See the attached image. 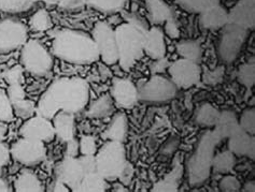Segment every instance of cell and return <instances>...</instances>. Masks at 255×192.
<instances>
[{
  "mask_svg": "<svg viewBox=\"0 0 255 192\" xmlns=\"http://www.w3.org/2000/svg\"><path fill=\"white\" fill-rule=\"evenodd\" d=\"M11 157L26 167H33L42 162L46 156L44 143L32 138L22 137L12 145Z\"/></svg>",
  "mask_w": 255,
  "mask_h": 192,
  "instance_id": "cell-10",
  "label": "cell"
},
{
  "mask_svg": "<svg viewBox=\"0 0 255 192\" xmlns=\"http://www.w3.org/2000/svg\"><path fill=\"white\" fill-rule=\"evenodd\" d=\"M243 191H251V192H254L255 191V185H254V183L253 182H248L245 186H244V188H243Z\"/></svg>",
  "mask_w": 255,
  "mask_h": 192,
  "instance_id": "cell-52",
  "label": "cell"
},
{
  "mask_svg": "<svg viewBox=\"0 0 255 192\" xmlns=\"http://www.w3.org/2000/svg\"><path fill=\"white\" fill-rule=\"evenodd\" d=\"M79 151L83 156H95L97 151L95 138L91 135L82 136L79 142Z\"/></svg>",
  "mask_w": 255,
  "mask_h": 192,
  "instance_id": "cell-39",
  "label": "cell"
},
{
  "mask_svg": "<svg viewBox=\"0 0 255 192\" xmlns=\"http://www.w3.org/2000/svg\"><path fill=\"white\" fill-rule=\"evenodd\" d=\"M236 158L231 150H225L213 157L212 170L219 174H226L234 169Z\"/></svg>",
  "mask_w": 255,
  "mask_h": 192,
  "instance_id": "cell-29",
  "label": "cell"
},
{
  "mask_svg": "<svg viewBox=\"0 0 255 192\" xmlns=\"http://www.w3.org/2000/svg\"><path fill=\"white\" fill-rule=\"evenodd\" d=\"M220 115V111L211 105L210 103H204L197 109L195 113V123L201 127L213 128L216 126L218 118Z\"/></svg>",
  "mask_w": 255,
  "mask_h": 192,
  "instance_id": "cell-27",
  "label": "cell"
},
{
  "mask_svg": "<svg viewBox=\"0 0 255 192\" xmlns=\"http://www.w3.org/2000/svg\"><path fill=\"white\" fill-rule=\"evenodd\" d=\"M69 187L65 185L63 182L56 180L54 187H53V191H69Z\"/></svg>",
  "mask_w": 255,
  "mask_h": 192,
  "instance_id": "cell-51",
  "label": "cell"
},
{
  "mask_svg": "<svg viewBox=\"0 0 255 192\" xmlns=\"http://www.w3.org/2000/svg\"><path fill=\"white\" fill-rule=\"evenodd\" d=\"M27 28L14 18L0 21V54L15 51L27 42Z\"/></svg>",
  "mask_w": 255,
  "mask_h": 192,
  "instance_id": "cell-9",
  "label": "cell"
},
{
  "mask_svg": "<svg viewBox=\"0 0 255 192\" xmlns=\"http://www.w3.org/2000/svg\"><path fill=\"white\" fill-rule=\"evenodd\" d=\"M239 126L244 131L254 135L255 132V110L249 108L244 111L239 119Z\"/></svg>",
  "mask_w": 255,
  "mask_h": 192,
  "instance_id": "cell-38",
  "label": "cell"
},
{
  "mask_svg": "<svg viewBox=\"0 0 255 192\" xmlns=\"http://www.w3.org/2000/svg\"><path fill=\"white\" fill-rule=\"evenodd\" d=\"M138 100L149 103L168 102L177 94V86L170 78L162 74H154L138 86Z\"/></svg>",
  "mask_w": 255,
  "mask_h": 192,
  "instance_id": "cell-7",
  "label": "cell"
},
{
  "mask_svg": "<svg viewBox=\"0 0 255 192\" xmlns=\"http://www.w3.org/2000/svg\"><path fill=\"white\" fill-rule=\"evenodd\" d=\"M228 23L238 25L248 30L253 29L255 25L254 0H239L228 12Z\"/></svg>",
  "mask_w": 255,
  "mask_h": 192,
  "instance_id": "cell-16",
  "label": "cell"
},
{
  "mask_svg": "<svg viewBox=\"0 0 255 192\" xmlns=\"http://www.w3.org/2000/svg\"><path fill=\"white\" fill-rule=\"evenodd\" d=\"M0 191L5 192V191H11L10 190V186L6 184L5 181H3L2 178H0Z\"/></svg>",
  "mask_w": 255,
  "mask_h": 192,
  "instance_id": "cell-53",
  "label": "cell"
},
{
  "mask_svg": "<svg viewBox=\"0 0 255 192\" xmlns=\"http://www.w3.org/2000/svg\"><path fill=\"white\" fill-rule=\"evenodd\" d=\"M85 174L86 173L81 162H80L79 158L76 157L66 156V158L57 163L55 168L57 180L67 185L72 191H77Z\"/></svg>",
  "mask_w": 255,
  "mask_h": 192,
  "instance_id": "cell-14",
  "label": "cell"
},
{
  "mask_svg": "<svg viewBox=\"0 0 255 192\" xmlns=\"http://www.w3.org/2000/svg\"><path fill=\"white\" fill-rule=\"evenodd\" d=\"M240 129L239 119L233 111H223L220 112L218 122L214 126V132L219 136L220 140L228 138L233 135L235 132Z\"/></svg>",
  "mask_w": 255,
  "mask_h": 192,
  "instance_id": "cell-20",
  "label": "cell"
},
{
  "mask_svg": "<svg viewBox=\"0 0 255 192\" xmlns=\"http://www.w3.org/2000/svg\"><path fill=\"white\" fill-rule=\"evenodd\" d=\"M127 22L120 25L116 32L119 64L121 68L129 71L144 54V41L147 27L136 14H127Z\"/></svg>",
  "mask_w": 255,
  "mask_h": 192,
  "instance_id": "cell-3",
  "label": "cell"
},
{
  "mask_svg": "<svg viewBox=\"0 0 255 192\" xmlns=\"http://www.w3.org/2000/svg\"><path fill=\"white\" fill-rule=\"evenodd\" d=\"M166 59L162 58V59H157V61H155V63L153 64L152 65V70L155 69V74H158V72L163 71L166 67Z\"/></svg>",
  "mask_w": 255,
  "mask_h": 192,
  "instance_id": "cell-50",
  "label": "cell"
},
{
  "mask_svg": "<svg viewBox=\"0 0 255 192\" xmlns=\"http://www.w3.org/2000/svg\"><path fill=\"white\" fill-rule=\"evenodd\" d=\"M199 23L207 30L222 29L228 24V12L222 5L216 4L199 14Z\"/></svg>",
  "mask_w": 255,
  "mask_h": 192,
  "instance_id": "cell-19",
  "label": "cell"
},
{
  "mask_svg": "<svg viewBox=\"0 0 255 192\" xmlns=\"http://www.w3.org/2000/svg\"><path fill=\"white\" fill-rule=\"evenodd\" d=\"M21 63L26 71L37 76L49 73L53 67V59L49 51L36 40H30L23 45Z\"/></svg>",
  "mask_w": 255,
  "mask_h": 192,
  "instance_id": "cell-6",
  "label": "cell"
},
{
  "mask_svg": "<svg viewBox=\"0 0 255 192\" xmlns=\"http://www.w3.org/2000/svg\"><path fill=\"white\" fill-rule=\"evenodd\" d=\"M3 77L6 82L9 84L13 83H23V74H22V69L19 67H15L8 72H5L3 74Z\"/></svg>",
  "mask_w": 255,
  "mask_h": 192,
  "instance_id": "cell-43",
  "label": "cell"
},
{
  "mask_svg": "<svg viewBox=\"0 0 255 192\" xmlns=\"http://www.w3.org/2000/svg\"><path fill=\"white\" fill-rule=\"evenodd\" d=\"M165 24V34L167 36H169L172 39H177L180 36V30L178 28V25L176 22L172 19V16L170 18L167 19V21L164 23Z\"/></svg>",
  "mask_w": 255,
  "mask_h": 192,
  "instance_id": "cell-44",
  "label": "cell"
},
{
  "mask_svg": "<svg viewBox=\"0 0 255 192\" xmlns=\"http://www.w3.org/2000/svg\"><path fill=\"white\" fill-rule=\"evenodd\" d=\"M219 189L224 192H237L241 189V184L235 176L226 175L220 181Z\"/></svg>",
  "mask_w": 255,
  "mask_h": 192,
  "instance_id": "cell-40",
  "label": "cell"
},
{
  "mask_svg": "<svg viewBox=\"0 0 255 192\" xmlns=\"http://www.w3.org/2000/svg\"><path fill=\"white\" fill-rule=\"evenodd\" d=\"M85 4V0H60L59 5L64 9H69V10H75L82 8Z\"/></svg>",
  "mask_w": 255,
  "mask_h": 192,
  "instance_id": "cell-46",
  "label": "cell"
},
{
  "mask_svg": "<svg viewBox=\"0 0 255 192\" xmlns=\"http://www.w3.org/2000/svg\"><path fill=\"white\" fill-rule=\"evenodd\" d=\"M90 86L83 78L62 77L53 82L40 98L36 113L52 119L58 112L76 114L85 109Z\"/></svg>",
  "mask_w": 255,
  "mask_h": 192,
  "instance_id": "cell-1",
  "label": "cell"
},
{
  "mask_svg": "<svg viewBox=\"0 0 255 192\" xmlns=\"http://www.w3.org/2000/svg\"><path fill=\"white\" fill-rule=\"evenodd\" d=\"M19 133L23 137L32 138V140H38L43 143L52 141L56 135L54 126L50 122V119L38 114L37 116L26 119L19 129Z\"/></svg>",
  "mask_w": 255,
  "mask_h": 192,
  "instance_id": "cell-13",
  "label": "cell"
},
{
  "mask_svg": "<svg viewBox=\"0 0 255 192\" xmlns=\"http://www.w3.org/2000/svg\"><path fill=\"white\" fill-rule=\"evenodd\" d=\"M29 26L32 30L35 31H46L52 28L53 23L51 16L46 10L40 9L29 19Z\"/></svg>",
  "mask_w": 255,
  "mask_h": 192,
  "instance_id": "cell-32",
  "label": "cell"
},
{
  "mask_svg": "<svg viewBox=\"0 0 255 192\" xmlns=\"http://www.w3.org/2000/svg\"><path fill=\"white\" fill-rule=\"evenodd\" d=\"M79 160L81 162L82 167L85 171V173L96 171V163H95V156H81L79 157Z\"/></svg>",
  "mask_w": 255,
  "mask_h": 192,
  "instance_id": "cell-45",
  "label": "cell"
},
{
  "mask_svg": "<svg viewBox=\"0 0 255 192\" xmlns=\"http://www.w3.org/2000/svg\"><path fill=\"white\" fill-rule=\"evenodd\" d=\"M183 175V167L180 162H176L172 170L167 174L163 180H160L154 185L152 191H173L176 192L179 189L180 180Z\"/></svg>",
  "mask_w": 255,
  "mask_h": 192,
  "instance_id": "cell-23",
  "label": "cell"
},
{
  "mask_svg": "<svg viewBox=\"0 0 255 192\" xmlns=\"http://www.w3.org/2000/svg\"><path fill=\"white\" fill-rule=\"evenodd\" d=\"M96 172L107 181L120 178L126 167V151L122 142L109 141L95 154Z\"/></svg>",
  "mask_w": 255,
  "mask_h": 192,
  "instance_id": "cell-5",
  "label": "cell"
},
{
  "mask_svg": "<svg viewBox=\"0 0 255 192\" xmlns=\"http://www.w3.org/2000/svg\"><path fill=\"white\" fill-rule=\"evenodd\" d=\"M228 150H231L235 156H247L254 159V135L248 133L240 128L237 132H235L233 135L228 137Z\"/></svg>",
  "mask_w": 255,
  "mask_h": 192,
  "instance_id": "cell-17",
  "label": "cell"
},
{
  "mask_svg": "<svg viewBox=\"0 0 255 192\" xmlns=\"http://www.w3.org/2000/svg\"><path fill=\"white\" fill-rule=\"evenodd\" d=\"M52 52L57 58L75 64H90L100 58L93 37L72 29L56 31L53 38Z\"/></svg>",
  "mask_w": 255,
  "mask_h": 192,
  "instance_id": "cell-2",
  "label": "cell"
},
{
  "mask_svg": "<svg viewBox=\"0 0 255 192\" xmlns=\"http://www.w3.org/2000/svg\"><path fill=\"white\" fill-rule=\"evenodd\" d=\"M29 1L31 3L33 2H38V1H42V2H45V3H49V4H53V3H56V2H59L60 0H29Z\"/></svg>",
  "mask_w": 255,
  "mask_h": 192,
  "instance_id": "cell-55",
  "label": "cell"
},
{
  "mask_svg": "<svg viewBox=\"0 0 255 192\" xmlns=\"http://www.w3.org/2000/svg\"><path fill=\"white\" fill-rule=\"evenodd\" d=\"M178 145H179V138L176 136L170 137V140L167 141L166 144L163 146V153L166 155L173 154L174 150L178 148Z\"/></svg>",
  "mask_w": 255,
  "mask_h": 192,
  "instance_id": "cell-48",
  "label": "cell"
},
{
  "mask_svg": "<svg viewBox=\"0 0 255 192\" xmlns=\"http://www.w3.org/2000/svg\"><path fill=\"white\" fill-rule=\"evenodd\" d=\"M176 2L187 12L200 14L211 6L219 4V0H176Z\"/></svg>",
  "mask_w": 255,
  "mask_h": 192,
  "instance_id": "cell-31",
  "label": "cell"
},
{
  "mask_svg": "<svg viewBox=\"0 0 255 192\" xmlns=\"http://www.w3.org/2000/svg\"><path fill=\"white\" fill-rule=\"evenodd\" d=\"M12 107H13V112H14L18 117L24 118V119L31 117L32 114L36 112L35 103L28 100H25V99L24 100L12 103Z\"/></svg>",
  "mask_w": 255,
  "mask_h": 192,
  "instance_id": "cell-37",
  "label": "cell"
},
{
  "mask_svg": "<svg viewBox=\"0 0 255 192\" xmlns=\"http://www.w3.org/2000/svg\"><path fill=\"white\" fill-rule=\"evenodd\" d=\"M177 52L181 58L198 63L201 58V48L199 42L186 40L177 44Z\"/></svg>",
  "mask_w": 255,
  "mask_h": 192,
  "instance_id": "cell-30",
  "label": "cell"
},
{
  "mask_svg": "<svg viewBox=\"0 0 255 192\" xmlns=\"http://www.w3.org/2000/svg\"><path fill=\"white\" fill-rule=\"evenodd\" d=\"M109 185L108 181L99 175L96 171L86 173L83 177V180L80 183L77 191H96V192H103L108 189Z\"/></svg>",
  "mask_w": 255,
  "mask_h": 192,
  "instance_id": "cell-28",
  "label": "cell"
},
{
  "mask_svg": "<svg viewBox=\"0 0 255 192\" xmlns=\"http://www.w3.org/2000/svg\"><path fill=\"white\" fill-rule=\"evenodd\" d=\"M79 153V143L73 138V140L67 142V156L76 157Z\"/></svg>",
  "mask_w": 255,
  "mask_h": 192,
  "instance_id": "cell-49",
  "label": "cell"
},
{
  "mask_svg": "<svg viewBox=\"0 0 255 192\" xmlns=\"http://www.w3.org/2000/svg\"><path fill=\"white\" fill-rule=\"evenodd\" d=\"M223 75H224V70L222 67H220L216 70L208 71L207 73L204 75V81L207 84L214 85V84H218L219 82L222 81Z\"/></svg>",
  "mask_w": 255,
  "mask_h": 192,
  "instance_id": "cell-42",
  "label": "cell"
},
{
  "mask_svg": "<svg viewBox=\"0 0 255 192\" xmlns=\"http://www.w3.org/2000/svg\"><path fill=\"white\" fill-rule=\"evenodd\" d=\"M99 52V57L107 64H114L119 62L116 32L109 24L98 22L93 29L92 35Z\"/></svg>",
  "mask_w": 255,
  "mask_h": 192,
  "instance_id": "cell-11",
  "label": "cell"
},
{
  "mask_svg": "<svg viewBox=\"0 0 255 192\" xmlns=\"http://www.w3.org/2000/svg\"><path fill=\"white\" fill-rule=\"evenodd\" d=\"M14 189L18 192H40L43 191V186L35 173L29 170H24L16 177Z\"/></svg>",
  "mask_w": 255,
  "mask_h": 192,
  "instance_id": "cell-24",
  "label": "cell"
},
{
  "mask_svg": "<svg viewBox=\"0 0 255 192\" xmlns=\"http://www.w3.org/2000/svg\"><path fill=\"white\" fill-rule=\"evenodd\" d=\"M144 54H146L150 58L157 61L165 57L166 54V44L164 32L159 27H154L147 29L145 35Z\"/></svg>",
  "mask_w": 255,
  "mask_h": 192,
  "instance_id": "cell-18",
  "label": "cell"
},
{
  "mask_svg": "<svg viewBox=\"0 0 255 192\" xmlns=\"http://www.w3.org/2000/svg\"><path fill=\"white\" fill-rule=\"evenodd\" d=\"M221 140L213 130L206 131L199 137L195 149L186 162V173L192 186H198L209 178L216 146Z\"/></svg>",
  "mask_w": 255,
  "mask_h": 192,
  "instance_id": "cell-4",
  "label": "cell"
},
{
  "mask_svg": "<svg viewBox=\"0 0 255 192\" xmlns=\"http://www.w3.org/2000/svg\"><path fill=\"white\" fill-rule=\"evenodd\" d=\"M168 72L177 88H190L201 78V68L198 63L184 58L172 63L168 67Z\"/></svg>",
  "mask_w": 255,
  "mask_h": 192,
  "instance_id": "cell-12",
  "label": "cell"
},
{
  "mask_svg": "<svg viewBox=\"0 0 255 192\" xmlns=\"http://www.w3.org/2000/svg\"><path fill=\"white\" fill-rule=\"evenodd\" d=\"M13 115H14V112H13L10 98L2 88H0V122H11Z\"/></svg>",
  "mask_w": 255,
  "mask_h": 192,
  "instance_id": "cell-35",
  "label": "cell"
},
{
  "mask_svg": "<svg viewBox=\"0 0 255 192\" xmlns=\"http://www.w3.org/2000/svg\"><path fill=\"white\" fill-rule=\"evenodd\" d=\"M114 112V102L110 95L100 96L94 101L86 111V116L91 118H105L112 115Z\"/></svg>",
  "mask_w": 255,
  "mask_h": 192,
  "instance_id": "cell-25",
  "label": "cell"
},
{
  "mask_svg": "<svg viewBox=\"0 0 255 192\" xmlns=\"http://www.w3.org/2000/svg\"><path fill=\"white\" fill-rule=\"evenodd\" d=\"M10 158H11V153L9 148L6 147L5 144H3L1 141H0V169L9 163Z\"/></svg>",
  "mask_w": 255,
  "mask_h": 192,
  "instance_id": "cell-47",
  "label": "cell"
},
{
  "mask_svg": "<svg viewBox=\"0 0 255 192\" xmlns=\"http://www.w3.org/2000/svg\"><path fill=\"white\" fill-rule=\"evenodd\" d=\"M146 8L150 13V18L153 24H164L172 16L171 9L163 0H145Z\"/></svg>",
  "mask_w": 255,
  "mask_h": 192,
  "instance_id": "cell-26",
  "label": "cell"
},
{
  "mask_svg": "<svg viewBox=\"0 0 255 192\" xmlns=\"http://www.w3.org/2000/svg\"><path fill=\"white\" fill-rule=\"evenodd\" d=\"M249 31L250 30L231 23L222 28L218 52L220 58L225 64H232L236 61L249 35Z\"/></svg>",
  "mask_w": 255,
  "mask_h": 192,
  "instance_id": "cell-8",
  "label": "cell"
},
{
  "mask_svg": "<svg viewBox=\"0 0 255 192\" xmlns=\"http://www.w3.org/2000/svg\"><path fill=\"white\" fill-rule=\"evenodd\" d=\"M110 92L114 104L122 109H131L138 102L137 86L127 78H114Z\"/></svg>",
  "mask_w": 255,
  "mask_h": 192,
  "instance_id": "cell-15",
  "label": "cell"
},
{
  "mask_svg": "<svg viewBox=\"0 0 255 192\" xmlns=\"http://www.w3.org/2000/svg\"><path fill=\"white\" fill-rule=\"evenodd\" d=\"M75 114L67 112H58L53 117V126L55 134L65 142H69L75 138Z\"/></svg>",
  "mask_w": 255,
  "mask_h": 192,
  "instance_id": "cell-21",
  "label": "cell"
},
{
  "mask_svg": "<svg viewBox=\"0 0 255 192\" xmlns=\"http://www.w3.org/2000/svg\"><path fill=\"white\" fill-rule=\"evenodd\" d=\"M127 118L123 113H119L112 118V122L107 127L103 136L109 141L122 142L125 140L127 134Z\"/></svg>",
  "mask_w": 255,
  "mask_h": 192,
  "instance_id": "cell-22",
  "label": "cell"
},
{
  "mask_svg": "<svg viewBox=\"0 0 255 192\" xmlns=\"http://www.w3.org/2000/svg\"><path fill=\"white\" fill-rule=\"evenodd\" d=\"M5 133H6V126L4 125V123L0 122V141H2Z\"/></svg>",
  "mask_w": 255,
  "mask_h": 192,
  "instance_id": "cell-54",
  "label": "cell"
},
{
  "mask_svg": "<svg viewBox=\"0 0 255 192\" xmlns=\"http://www.w3.org/2000/svg\"><path fill=\"white\" fill-rule=\"evenodd\" d=\"M31 6L29 0H0V11L9 14L27 11Z\"/></svg>",
  "mask_w": 255,
  "mask_h": 192,
  "instance_id": "cell-34",
  "label": "cell"
},
{
  "mask_svg": "<svg viewBox=\"0 0 255 192\" xmlns=\"http://www.w3.org/2000/svg\"><path fill=\"white\" fill-rule=\"evenodd\" d=\"M238 79L239 82L245 85L246 87L251 88L253 87L255 82V65L254 63L245 64L241 65L238 71Z\"/></svg>",
  "mask_w": 255,
  "mask_h": 192,
  "instance_id": "cell-36",
  "label": "cell"
},
{
  "mask_svg": "<svg viewBox=\"0 0 255 192\" xmlns=\"http://www.w3.org/2000/svg\"><path fill=\"white\" fill-rule=\"evenodd\" d=\"M125 0H85V4L104 13L120 11L124 6Z\"/></svg>",
  "mask_w": 255,
  "mask_h": 192,
  "instance_id": "cell-33",
  "label": "cell"
},
{
  "mask_svg": "<svg viewBox=\"0 0 255 192\" xmlns=\"http://www.w3.org/2000/svg\"><path fill=\"white\" fill-rule=\"evenodd\" d=\"M9 89H8V94L11 103H14L17 101L24 100L25 99V91L22 87V83H13L9 84Z\"/></svg>",
  "mask_w": 255,
  "mask_h": 192,
  "instance_id": "cell-41",
  "label": "cell"
}]
</instances>
